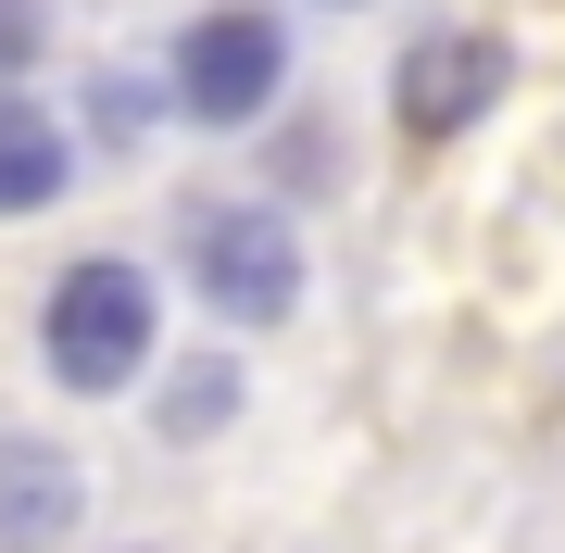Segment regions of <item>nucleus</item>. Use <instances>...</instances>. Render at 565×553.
I'll list each match as a JSON object with an SVG mask.
<instances>
[{
  "label": "nucleus",
  "instance_id": "obj_1",
  "mask_svg": "<svg viewBox=\"0 0 565 553\" xmlns=\"http://www.w3.org/2000/svg\"><path fill=\"white\" fill-rule=\"evenodd\" d=\"M151 328H163V302H151V277L126 265V252H88V265H63L51 277V302H39V352H51V377L63 390H126L151 365Z\"/></svg>",
  "mask_w": 565,
  "mask_h": 553
},
{
  "label": "nucleus",
  "instance_id": "obj_5",
  "mask_svg": "<svg viewBox=\"0 0 565 553\" xmlns=\"http://www.w3.org/2000/svg\"><path fill=\"white\" fill-rule=\"evenodd\" d=\"M88 515V491H76V453L63 440H0V553H51L63 529Z\"/></svg>",
  "mask_w": 565,
  "mask_h": 553
},
{
  "label": "nucleus",
  "instance_id": "obj_8",
  "mask_svg": "<svg viewBox=\"0 0 565 553\" xmlns=\"http://www.w3.org/2000/svg\"><path fill=\"white\" fill-rule=\"evenodd\" d=\"M39 39H51V0H0V76H25Z\"/></svg>",
  "mask_w": 565,
  "mask_h": 553
},
{
  "label": "nucleus",
  "instance_id": "obj_4",
  "mask_svg": "<svg viewBox=\"0 0 565 553\" xmlns=\"http://www.w3.org/2000/svg\"><path fill=\"white\" fill-rule=\"evenodd\" d=\"M390 102H403L415 139H452V126H478L503 102V39L490 25H440V39L403 51V76H390Z\"/></svg>",
  "mask_w": 565,
  "mask_h": 553
},
{
  "label": "nucleus",
  "instance_id": "obj_7",
  "mask_svg": "<svg viewBox=\"0 0 565 553\" xmlns=\"http://www.w3.org/2000/svg\"><path fill=\"white\" fill-rule=\"evenodd\" d=\"M226 415H239V365H177V390H163V440H214Z\"/></svg>",
  "mask_w": 565,
  "mask_h": 553
},
{
  "label": "nucleus",
  "instance_id": "obj_2",
  "mask_svg": "<svg viewBox=\"0 0 565 553\" xmlns=\"http://www.w3.org/2000/svg\"><path fill=\"white\" fill-rule=\"evenodd\" d=\"M277 88H289V25L252 13V0H226V13H202L177 39V114L189 126H252Z\"/></svg>",
  "mask_w": 565,
  "mask_h": 553
},
{
  "label": "nucleus",
  "instance_id": "obj_3",
  "mask_svg": "<svg viewBox=\"0 0 565 553\" xmlns=\"http://www.w3.org/2000/svg\"><path fill=\"white\" fill-rule=\"evenodd\" d=\"M189 265H202V302L226 328H289V302H302V240L277 214H202Z\"/></svg>",
  "mask_w": 565,
  "mask_h": 553
},
{
  "label": "nucleus",
  "instance_id": "obj_6",
  "mask_svg": "<svg viewBox=\"0 0 565 553\" xmlns=\"http://www.w3.org/2000/svg\"><path fill=\"white\" fill-rule=\"evenodd\" d=\"M63 177H76V139L39 102H0V214H51Z\"/></svg>",
  "mask_w": 565,
  "mask_h": 553
}]
</instances>
